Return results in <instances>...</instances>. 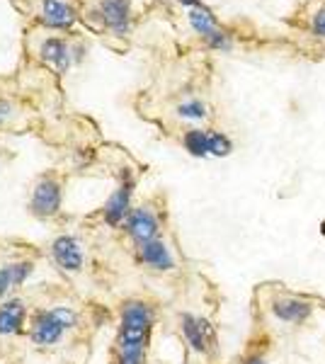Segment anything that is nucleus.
Returning <instances> with one entry per match:
<instances>
[{
	"instance_id": "obj_21",
	"label": "nucleus",
	"mask_w": 325,
	"mask_h": 364,
	"mask_svg": "<svg viewBox=\"0 0 325 364\" xmlns=\"http://www.w3.org/2000/svg\"><path fill=\"white\" fill-rule=\"evenodd\" d=\"M240 364H270V362L265 360V357H260V355H247Z\"/></svg>"
},
{
	"instance_id": "obj_23",
	"label": "nucleus",
	"mask_w": 325,
	"mask_h": 364,
	"mask_svg": "<svg viewBox=\"0 0 325 364\" xmlns=\"http://www.w3.org/2000/svg\"><path fill=\"white\" fill-rule=\"evenodd\" d=\"M321 233H323V236H325V219L321 221Z\"/></svg>"
},
{
	"instance_id": "obj_15",
	"label": "nucleus",
	"mask_w": 325,
	"mask_h": 364,
	"mask_svg": "<svg viewBox=\"0 0 325 364\" xmlns=\"http://www.w3.org/2000/svg\"><path fill=\"white\" fill-rule=\"evenodd\" d=\"M182 146L192 158H206L211 156V139L209 129H187L182 134Z\"/></svg>"
},
{
	"instance_id": "obj_10",
	"label": "nucleus",
	"mask_w": 325,
	"mask_h": 364,
	"mask_svg": "<svg viewBox=\"0 0 325 364\" xmlns=\"http://www.w3.org/2000/svg\"><path fill=\"white\" fill-rule=\"evenodd\" d=\"M313 304L299 296H277L270 301V314L279 323H292V326H304L313 316Z\"/></svg>"
},
{
	"instance_id": "obj_9",
	"label": "nucleus",
	"mask_w": 325,
	"mask_h": 364,
	"mask_svg": "<svg viewBox=\"0 0 325 364\" xmlns=\"http://www.w3.org/2000/svg\"><path fill=\"white\" fill-rule=\"evenodd\" d=\"M66 336V328L56 318L54 309H39L34 311L32 323H29V340L39 348H54Z\"/></svg>"
},
{
	"instance_id": "obj_22",
	"label": "nucleus",
	"mask_w": 325,
	"mask_h": 364,
	"mask_svg": "<svg viewBox=\"0 0 325 364\" xmlns=\"http://www.w3.org/2000/svg\"><path fill=\"white\" fill-rule=\"evenodd\" d=\"M177 3L182 5V8L187 10H194V8H202V0H177Z\"/></svg>"
},
{
	"instance_id": "obj_4",
	"label": "nucleus",
	"mask_w": 325,
	"mask_h": 364,
	"mask_svg": "<svg viewBox=\"0 0 325 364\" xmlns=\"http://www.w3.org/2000/svg\"><path fill=\"white\" fill-rule=\"evenodd\" d=\"M136 190V175L132 168H122L119 170V182H117V190L112 192V197L105 202L102 207V221L110 228H119L127 221L129 211L134 209L132 199Z\"/></svg>"
},
{
	"instance_id": "obj_7",
	"label": "nucleus",
	"mask_w": 325,
	"mask_h": 364,
	"mask_svg": "<svg viewBox=\"0 0 325 364\" xmlns=\"http://www.w3.org/2000/svg\"><path fill=\"white\" fill-rule=\"evenodd\" d=\"M124 231L139 248V245L149 243V240L161 238V221H158L156 211L149 204H141V207H134L129 211L127 221H124Z\"/></svg>"
},
{
	"instance_id": "obj_1",
	"label": "nucleus",
	"mask_w": 325,
	"mask_h": 364,
	"mask_svg": "<svg viewBox=\"0 0 325 364\" xmlns=\"http://www.w3.org/2000/svg\"><path fill=\"white\" fill-rule=\"evenodd\" d=\"M87 42L78 34H54L41 29V34L32 42V54L51 66L58 75H66L70 68L78 66L87 56Z\"/></svg>"
},
{
	"instance_id": "obj_13",
	"label": "nucleus",
	"mask_w": 325,
	"mask_h": 364,
	"mask_svg": "<svg viewBox=\"0 0 325 364\" xmlns=\"http://www.w3.org/2000/svg\"><path fill=\"white\" fill-rule=\"evenodd\" d=\"M156 323V309L144 299H127L119 311V326L141 328V331H153Z\"/></svg>"
},
{
	"instance_id": "obj_17",
	"label": "nucleus",
	"mask_w": 325,
	"mask_h": 364,
	"mask_svg": "<svg viewBox=\"0 0 325 364\" xmlns=\"http://www.w3.org/2000/svg\"><path fill=\"white\" fill-rule=\"evenodd\" d=\"M175 114L180 119H190V122H202L209 114V107L202 102V100H185L175 107Z\"/></svg>"
},
{
	"instance_id": "obj_20",
	"label": "nucleus",
	"mask_w": 325,
	"mask_h": 364,
	"mask_svg": "<svg viewBox=\"0 0 325 364\" xmlns=\"http://www.w3.org/2000/svg\"><path fill=\"white\" fill-rule=\"evenodd\" d=\"M313 34H318V37H325V8L318 10L316 15H313Z\"/></svg>"
},
{
	"instance_id": "obj_6",
	"label": "nucleus",
	"mask_w": 325,
	"mask_h": 364,
	"mask_svg": "<svg viewBox=\"0 0 325 364\" xmlns=\"http://www.w3.org/2000/svg\"><path fill=\"white\" fill-rule=\"evenodd\" d=\"M49 255L54 260V265L66 274H78L82 265H85V248L82 240L73 233H61L51 240Z\"/></svg>"
},
{
	"instance_id": "obj_16",
	"label": "nucleus",
	"mask_w": 325,
	"mask_h": 364,
	"mask_svg": "<svg viewBox=\"0 0 325 364\" xmlns=\"http://www.w3.org/2000/svg\"><path fill=\"white\" fill-rule=\"evenodd\" d=\"M187 20H190L192 29H194V32H197L202 39H206L209 34H214L216 29H221V27H218V22H216V17L211 15V10H206L204 5H202V8L187 10Z\"/></svg>"
},
{
	"instance_id": "obj_2",
	"label": "nucleus",
	"mask_w": 325,
	"mask_h": 364,
	"mask_svg": "<svg viewBox=\"0 0 325 364\" xmlns=\"http://www.w3.org/2000/svg\"><path fill=\"white\" fill-rule=\"evenodd\" d=\"M80 17L90 29L107 37H129L134 29L132 0H92L80 10Z\"/></svg>"
},
{
	"instance_id": "obj_19",
	"label": "nucleus",
	"mask_w": 325,
	"mask_h": 364,
	"mask_svg": "<svg viewBox=\"0 0 325 364\" xmlns=\"http://www.w3.org/2000/svg\"><path fill=\"white\" fill-rule=\"evenodd\" d=\"M15 117V105L10 100H0V127H5Z\"/></svg>"
},
{
	"instance_id": "obj_5",
	"label": "nucleus",
	"mask_w": 325,
	"mask_h": 364,
	"mask_svg": "<svg viewBox=\"0 0 325 364\" xmlns=\"http://www.w3.org/2000/svg\"><path fill=\"white\" fill-rule=\"evenodd\" d=\"M63 204V185L54 175H41L34 182L32 195H29V211L37 219H54L61 214Z\"/></svg>"
},
{
	"instance_id": "obj_18",
	"label": "nucleus",
	"mask_w": 325,
	"mask_h": 364,
	"mask_svg": "<svg viewBox=\"0 0 325 364\" xmlns=\"http://www.w3.org/2000/svg\"><path fill=\"white\" fill-rule=\"evenodd\" d=\"M209 139H211V156L214 158H226L233 154V141H230L223 132L209 129Z\"/></svg>"
},
{
	"instance_id": "obj_14",
	"label": "nucleus",
	"mask_w": 325,
	"mask_h": 364,
	"mask_svg": "<svg viewBox=\"0 0 325 364\" xmlns=\"http://www.w3.org/2000/svg\"><path fill=\"white\" fill-rule=\"evenodd\" d=\"M32 274H34L32 260H17V262H5V265H0V304L5 301V296H8L10 291L25 284Z\"/></svg>"
},
{
	"instance_id": "obj_3",
	"label": "nucleus",
	"mask_w": 325,
	"mask_h": 364,
	"mask_svg": "<svg viewBox=\"0 0 325 364\" xmlns=\"http://www.w3.org/2000/svg\"><path fill=\"white\" fill-rule=\"evenodd\" d=\"M29 17L46 29L56 34H73L80 17V8L75 0H32Z\"/></svg>"
},
{
	"instance_id": "obj_12",
	"label": "nucleus",
	"mask_w": 325,
	"mask_h": 364,
	"mask_svg": "<svg viewBox=\"0 0 325 364\" xmlns=\"http://www.w3.org/2000/svg\"><path fill=\"white\" fill-rule=\"evenodd\" d=\"M25 321H27V301L20 296L5 299L0 304V336L10 338V336H20L25 331Z\"/></svg>"
},
{
	"instance_id": "obj_8",
	"label": "nucleus",
	"mask_w": 325,
	"mask_h": 364,
	"mask_svg": "<svg viewBox=\"0 0 325 364\" xmlns=\"http://www.w3.org/2000/svg\"><path fill=\"white\" fill-rule=\"evenodd\" d=\"M180 333L185 343L190 345V350L197 352V355H206L216 345V333L211 323L194 314H187V311L180 314Z\"/></svg>"
},
{
	"instance_id": "obj_11",
	"label": "nucleus",
	"mask_w": 325,
	"mask_h": 364,
	"mask_svg": "<svg viewBox=\"0 0 325 364\" xmlns=\"http://www.w3.org/2000/svg\"><path fill=\"white\" fill-rule=\"evenodd\" d=\"M136 260H139V265L156 269V272H170V269H175V255L163 238L139 245L136 248Z\"/></svg>"
}]
</instances>
